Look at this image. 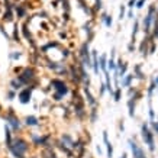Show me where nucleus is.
<instances>
[{
  "label": "nucleus",
  "instance_id": "nucleus-1",
  "mask_svg": "<svg viewBox=\"0 0 158 158\" xmlns=\"http://www.w3.org/2000/svg\"><path fill=\"white\" fill-rule=\"evenodd\" d=\"M131 148H132L133 157H135V158H145L144 155H142V151L136 147V144H132V142H131Z\"/></svg>",
  "mask_w": 158,
  "mask_h": 158
},
{
  "label": "nucleus",
  "instance_id": "nucleus-2",
  "mask_svg": "<svg viewBox=\"0 0 158 158\" xmlns=\"http://www.w3.org/2000/svg\"><path fill=\"white\" fill-rule=\"evenodd\" d=\"M144 138H147L148 144H150L151 148H152V139H151V135H150V132H148V129H147V128H144Z\"/></svg>",
  "mask_w": 158,
  "mask_h": 158
},
{
  "label": "nucleus",
  "instance_id": "nucleus-3",
  "mask_svg": "<svg viewBox=\"0 0 158 158\" xmlns=\"http://www.w3.org/2000/svg\"><path fill=\"white\" fill-rule=\"evenodd\" d=\"M26 123H28V125H36V119L33 116L28 117V119H26Z\"/></svg>",
  "mask_w": 158,
  "mask_h": 158
}]
</instances>
